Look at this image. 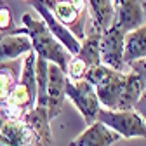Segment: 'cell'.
<instances>
[{
	"label": "cell",
	"instance_id": "obj_16",
	"mask_svg": "<svg viewBox=\"0 0 146 146\" xmlns=\"http://www.w3.org/2000/svg\"><path fill=\"white\" fill-rule=\"evenodd\" d=\"M99 40H101V33L96 31L94 28H90V26L87 25L85 38L80 42V50L75 54V56H77L89 70L101 64V58H99Z\"/></svg>",
	"mask_w": 146,
	"mask_h": 146
},
{
	"label": "cell",
	"instance_id": "obj_3",
	"mask_svg": "<svg viewBox=\"0 0 146 146\" xmlns=\"http://www.w3.org/2000/svg\"><path fill=\"white\" fill-rule=\"evenodd\" d=\"M35 59L36 54L31 50L26 54L21 64L19 80L11 90L7 99L0 104V115L9 120H21L36 104V80H35Z\"/></svg>",
	"mask_w": 146,
	"mask_h": 146
},
{
	"label": "cell",
	"instance_id": "obj_5",
	"mask_svg": "<svg viewBox=\"0 0 146 146\" xmlns=\"http://www.w3.org/2000/svg\"><path fill=\"white\" fill-rule=\"evenodd\" d=\"M96 122L103 123L104 127L117 132L122 139H132V137H146V123L143 118L134 111H110V110H99Z\"/></svg>",
	"mask_w": 146,
	"mask_h": 146
},
{
	"label": "cell",
	"instance_id": "obj_23",
	"mask_svg": "<svg viewBox=\"0 0 146 146\" xmlns=\"http://www.w3.org/2000/svg\"><path fill=\"white\" fill-rule=\"evenodd\" d=\"M120 2H122V0H113V4H115V5H117V4H120Z\"/></svg>",
	"mask_w": 146,
	"mask_h": 146
},
{
	"label": "cell",
	"instance_id": "obj_1",
	"mask_svg": "<svg viewBox=\"0 0 146 146\" xmlns=\"http://www.w3.org/2000/svg\"><path fill=\"white\" fill-rule=\"evenodd\" d=\"M84 80L94 87L103 110L127 111L134 110L141 94L144 92L141 78L134 71H115L104 64L90 68Z\"/></svg>",
	"mask_w": 146,
	"mask_h": 146
},
{
	"label": "cell",
	"instance_id": "obj_21",
	"mask_svg": "<svg viewBox=\"0 0 146 146\" xmlns=\"http://www.w3.org/2000/svg\"><path fill=\"white\" fill-rule=\"evenodd\" d=\"M134 111L143 118V122L146 123V92H143L141 94V98H139V101H137V104L134 106Z\"/></svg>",
	"mask_w": 146,
	"mask_h": 146
},
{
	"label": "cell",
	"instance_id": "obj_24",
	"mask_svg": "<svg viewBox=\"0 0 146 146\" xmlns=\"http://www.w3.org/2000/svg\"><path fill=\"white\" fill-rule=\"evenodd\" d=\"M0 38H2V35H0Z\"/></svg>",
	"mask_w": 146,
	"mask_h": 146
},
{
	"label": "cell",
	"instance_id": "obj_19",
	"mask_svg": "<svg viewBox=\"0 0 146 146\" xmlns=\"http://www.w3.org/2000/svg\"><path fill=\"white\" fill-rule=\"evenodd\" d=\"M14 30H16V25L12 19V11L4 0H0V35L2 36L12 35Z\"/></svg>",
	"mask_w": 146,
	"mask_h": 146
},
{
	"label": "cell",
	"instance_id": "obj_11",
	"mask_svg": "<svg viewBox=\"0 0 146 146\" xmlns=\"http://www.w3.org/2000/svg\"><path fill=\"white\" fill-rule=\"evenodd\" d=\"M0 146H36L31 129L23 120L4 118L0 123Z\"/></svg>",
	"mask_w": 146,
	"mask_h": 146
},
{
	"label": "cell",
	"instance_id": "obj_7",
	"mask_svg": "<svg viewBox=\"0 0 146 146\" xmlns=\"http://www.w3.org/2000/svg\"><path fill=\"white\" fill-rule=\"evenodd\" d=\"M123 38H125V33L113 23L108 30L101 33V40H99L101 64L111 68L115 71L129 70L123 63Z\"/></svg>",
	"mask_w": 146,
	"mask_h": 146
},
{
	"label": "cell",
	"instance_id": "obj_17",
	"mask_svg": "<svg viewBox=\"0 0 146 146\" xmlns=\"http://www.w3.org/2000/svg\"><path fill=\"white\" fill-rule=\"evenodd\" d=\"M31 50V42L25 35H5L0 38V61H14Z\"/></svg>",
	"mask_w": 146,
	"mask_h": 146
},
{
	"label": "cell",
	"instance_id": "obj_15",
	"mask_svg": "<svg viewBox=\"0 0 146 146\" xmlns=\"http://www.w3.org/2000/svg\"><path fill=\"white\" fill-rule=\"evenodd\" d=\"M146 58V23L137 30L125 35L123 38V63L129 68L134 61Z\"/></svg>",
	"mask_w": 146,
	"mask_h": 146
},
{
	"label": "cell",
	"instance_id": "obj_14",
	"mask_svg": "<svg viewBox=\"0 0 146 146\" xmlns=\"http://www.w3.org/2000/svg\"><path fill=\"white\" fill-rule=\"evenodd\" d=\"M87 14H89V26L96 31L103 33L111 26L115 19V4L113 0H85Z\"/></svg>",
	"mask_w": 146,
	"mask_h": 146
},
{
	"label": "cell",
	"instance_id": "obj_20",
	"mask_svg": "<svg viewBox=\"0 0 146 146\" xmlns=\"http://www.w3.org/2000/svg\"><path fill=\"white\" fill-rule=\"evenodd\" d=\"M129 70L134 71L136 75L141 78L143 89H144V92H146V58L144 59H139V61H134L132 64H129Z\"/></svg>",
	"mask_w": 146,
	"mask_h": 146
},
{
	"label": "cell",
	"instance_id": "obj_2",
	"mask_svg": "<svg viewBox=\"0 0 146 146\" xmlns=\"http://www.w3.org/2000/svg\"><path fill=\"white\" fill-rule=\"evenodd\" d=\"M12 35H25L31 42V49L36 56L44 58L45 61L59 66L63 71H66V66L70 63L71 54L54 38V35L49 31L45 23L42 19H36L31 12L23 14L21 26H16Z\"/></svg>",
	"mask_w": 146,
	"mask_h": 146
},
{
	"label": "cell",
	"instance_id": "obj_6",
	"mask_svg": "<svg viewBox=\"0 0 146 146\" xmlns=\"http://www.w3.org/2000/svg\"><path fill=\"white\" fill-rule=\"evenodd\" d=\"M64 94H66V98L73 104H75V108L80 111V115L84 117V120H85L87 125L96 122L98 113H99V110H101V104H99V99L96 96L94 87L90 85L87 80H80L77 84L66 82Z\"/></svg>",
	"mask_w": 146,
	"mask_h": 146
},
{
	"label": "cell",
	"instance_id": "obj_25",
	"mask_svg": "<svg viewBox=\"0 0 146 146\" xmlns=\"http://www.w3.org/2000/svg\"><path fill=\"white\" fill-rule=\"evenodd\" d=\"M26 2H28V0H26Z\"/></svg>",
	"mask_w": 146,
	"mask_h": 146
},
{
	"label": "cell",
	"instance_id": "obj_13",
	"mask_svg": "<svg viewBox=\"0 0 146 146\" xmlns=\"http://www.w3.org/2000/svg\"><path fill=\"white\" fill-rule=\"evenodd\" d=\"M122 139L117 132L104 127L99 122L87 125V129L70 143V146H111Z\"/></svg>",
	"mask_w": 146,
	"mask_h": 146
},
{
	"label": "cell",
	"instance_id": "obj_22",
	"mask_svg": "<svg viewBox=\"0 0 146 146\" xmlns=\"http://www.w3.org/2000/svg\"><path fill=\"white\" fill-rule=\"evenodd\" d=\"M141 7H143V12H144V17H146V0H141Z\"/></svg>",
	"mask_w": 146,
	"mask_h": 146
},
{
	"label": "cell",
	"instance_id": "obj_10",
	"mask_svg": "<svg viewBox=\"0 0 146 146\" xmlns=\"http://www.w3.org/2000/svg\"><path fill=\"white\" fill-rule=\"evenodd\" d=\"M146 23V17L141 7V0H122L115 5V19L113 25H117L125 35L137 30Z\"/></svg>",
	"mask_w": 146,
	"mask_h": 146
},
{
	"label": "cell",
	"instance_id": "obj_18",
	"mask_svg": "<svg viewBox=\"0 0 146 146\" xmlns=\"http://www.w3.org/2000/svg\"><path fill=\"white\" fill-rule=\"evenodd\" d=\"M21 68L14 64V61H0V104H2L11 90L19 80Z\"/></svg>",
	"mask_w": 146,
	"mask_h": 146
},
{
	"label": "cell",
	"instance_id": "obj_9",
	"mask_svg": "<svg viewBox=\"0 0 146 146\" xmlns=\"http://www.w3.org/2000/svg\"><path fill=\"white\" fill-rule=\"evenodd\" d=\"M66 73L56 66L49 63V80H47V101H45V110L49 120L56 118L61 115L64 108V89H66Z\"/></svg>",
	"mask_w": 146,
	"mask_h": 146
},
{
	"label": "cell",
	"instance_id": "obj_12",
	"mask_svg": "<svg viewBox=\"0 0 146 146\" xmlns=\"http://www.w3.org/2000/svg\"><path fill=\"white\" fill-rule=\"evenodd\" d=\"M21 120L31 129L36 146H52V132H50V125H49L50 120L47 117L45 108L35 106Z\"/></svg>",
	"mask_w": 146,
	"mask_h": 146
},
{
	"label": "cell",
	"instance_id": "obj_8",
	"mask_svg": "<svg viewBox=\"0 0 146 146\" xmlns=\"http://www.w3.org/2000/svg\"><path fill=\"white\" fill-rule=\"evenodd\" d=\"M28 4L40 14L42 21L45 23V26L49 28V31L54 35V38H56V40L71 54V56H75V54L80 50V42L71 35V31H70L66 26H63V25L56 19V17H54V14L49 11V7L45 5L44 0H28Z\"/></svg>",
	"mask_w": 146,
	"mask_h": 146
},
{
	"label": "cell",
	"instance_id": "obj_4",
	"mask_svg": "<svg viewBox=\"0 0 146 146\" xmlns=\"http://www.w3.org/2000/svg\"><path fill=\"white\" fill-rule=\"evenodd\" d=\"M54 17L66 26L78 42L85 38L89 14L85 0H44Z\"/></svg>",
	"mask_w": 146,
	"mask_h": 146
}]
</instances>
